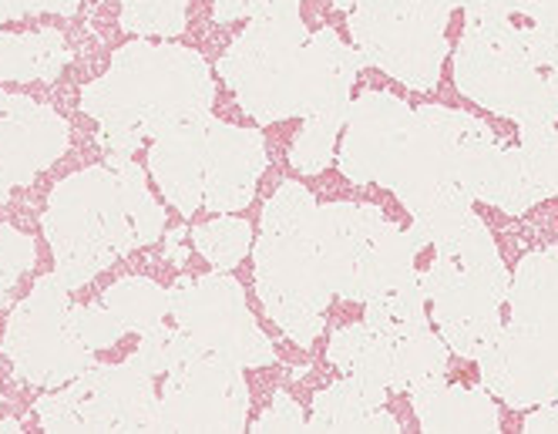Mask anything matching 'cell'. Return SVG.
I'll return each instance as SVG.
<instances>
[{"label": "cell", "instance_id": "obj_1", "mask_svg": "<svg viewBox=\"0 0 558 434\" xmlns=\"http://www.w3.org/2000/svg\"><path fill=\"white\" fill-rule=\"evenodd\" d=\"M364 68V55L333 27L310 31L300 4L253 14L250 27L219 58V74L256 125L347 114Z\"/></svg>", "mask_w": 558, "mask_h": 434}, {"label": "cell", "instance_id": "obj_12", "mask_svg": "<svg viewBox=\"0 0 558 434\" xmlns=\"http://www.w3.org/2000/svg\"><path fill=\"white\" fill-rule=\"evenodd\" d=\"M306 431L324 434V431H384V434H401V421L387 411V390L377 384H367L361 377L343 374L330 387L316 390Z\"/></svg>", "mask_w": 558, "mask_h": 434}, {"label": "cell", "instance_id": "obj_17", "mask_svg": "<svg viewBox=\"0 0 558 434\" xmlns=\"http://www.w3.org/2000/svg\"><path fill=\"white\" fill-rule=\"evenodd\" d=\"M253 431L256 434H269V431H290V434H300L306 431V411L303 405L293 398L287 387H279L272 394V405L253 421Z\"/></svg>", "mask_w": 558, "mask_h": 434}, {"label": "cell", "instance_id": "obj_4", "mask_svg": "<svg viewBox=\"0 0 558 434\" xmlns=\"http://www.w3.org/2000/svg\"><path fill=\"white\" fill-rule=\"evenodd\" d=\"M511 317L477 353L482 387L514 411L558 401V250L518 260L508 287Z\"/></svg>", "mask_w": 558, "mask_h": 434}, {"label": "cell", "instance_id": "obj_6", "mask_svg": "<svg viewBox=\"0 0 558 434\" xmlns=\"http://www.w3.org/2000/svg\"><path fill=\"white\" fill-rule=\"evenodd\" d=\"M266 138L259 129H235L203 114L151 152V169L169 200L189 216L195 209L239 213L253 203L266 172Z\"/></svg>", "mask_w": 558, "mask_h": 434}, {"label": "cell", "instance_id": "obj_16", "mask_svg": "<svg viewBox=\"0 0 558 434\" xmlns=\"http://www.w3.org/2000/svg\"><path fill=\"white\" fill-rule=\"evenodd\" d=\"M464 11L468 21L522 14L532 24H558V0H464Z\"/></svg>", "mask_w": 558, "mask_h": 434}, {"label": "cell", "instance_id": "obj_10", "mask_svg": "<svg viewBox=\"0 0 558 434\" xmlns=\"http://www.w3.org/2000/svg\"><path fill=\"white\" fill-rule=\"evenodd\" d=\"M182 371L175 377V411L166 414L169 427L192 431H246L250 387L243 367L209 353L198 343L175 340Z\"/></svg>", "mask_w": 558, "mask_h": 434}, {"label": "cell", "instance_id": "obj_3", "mask_svg": "<svg viewBox=\"0 0 558 434\" xmlns=\"http://www.w3.org/2000/svg\"><path fill=\"white\" fill-rule=\"evenodd\" d=\"M316 206L320 203L306 185L279 182L259 213L253 240L259 306L300 350H310L324 334L327 306L333 303L316 240Z\"/></svg>", "mask_w": 558, "mask_h": 434}, {"label": "cell", "instance_id": "obj_11", "mask_svg": "<svg viewBox=\"0 0 558 434\" xmlns=\"http://www.w3.org/2000/svg\"><path fill=\"white\" fill-rule=\"evenodd\" d=\"M411 408L417 418V427L434 431H474L492 434L501 427V414L495 405V394L485 387L468 384H448L445 371L417 381L411 390Z\"/></svg>", "mask_w": 558, "mask_h": 434}, {"label": "cell", "instance_id": "obj_7", "mask_svg": "<svg viewBox=\"0 0 558 434\" xmlns=\"http://www.w3.org/2000/svg\"><path fill=\"white\" fill-rule=\"evenodd\" d=\"M458 92L514 125L558 122V77L529 55L522 27L511 17L468 21L454 51Z\"/></svg>", "mask_w": 558, "mask_h": 434}, {"label": "cell", "instance_id": "obj_9", "mask_svg": "<svg viewBox=\"0 0 558 434\" xmlns=\"http://www.w3.org/2000/svg\"><path fill=\"white\" fill-rule=\"evenodd\" d=\"M175 313L192 343L239 367H269L279 361L272 340L253 317L243 284L232 273L216 269L203 280H182L175 290Z\"/></svg>", "mask_w": 558, "mask_h": 434}, {"label": "cell", "instance_id": "obj_21", "mask_svg": "<svg viewBox=\"0 0 558 434\" xmlns=\"http://www.w3.org/2000/svg\"><path fill=\"white\" fill-rule=\"evenodd\" d=\"M522 431H529V434L555 431V434H558V405H555V401L538 405V411H532V414L522 421Z\"/></svg>", "mask_w": 558, "mask_h": 434}, {"label": "cell", "instance_id": "obj_5", "mask_svg": "<svg viewBox=\"0 0 558 434\" xmlns=\"http://www.w3.org/2000/svg\"><path fill=\"white\" fill-rule=\"evenodd\" d=\"M434 263L421 273V290L430 303V324L448 350L474 361L501 327L511 273L505 269L495 236L474 209L454 232L434 243Z\"/></svg>", "mask_w": 558, "mask_h": 434}, {"label": "cell", "instance_id": "obj_8", "mask_svg": "<svg viewBox=\"0 0 558 434\" xmlns=\"http://www.w3.org/2000/svg\"><path fill=\"white\" fill-rule=\"evenodd\" d=\"M364 61L414 92H434L451 55L448 21L464 0H333Z\"/></svg>", "mask_w": 558, "mask_h": 434}, {"label": "cell", "instance_id": "obj_13", "mask_svg": "<svg viewBox=\"0 0 558 434\" xmlns=\"http://www.w3.org/2000/svg\"><path fill=\"white\" fill-rule=\"evenodd\" d=\"M347 125V114H313L303 118V129L290 145V166L300 176H320L333 166V145Z\"/></svg>", "mask_w": 558, "mask_h": 434}, {"label": "cell", "instance_id": "obj_19", "mask_svg": "<svg viewBox=\"0 0 558 434\" xmlns=\"http://www.w3.org/2000/svg\"><path fill=\"white\" fill-rule=\"evenodd\" d=\"M522 34H525L532 61L558 77V24H532V27H522Z\"/></svg>", "mask_w": 558, "mask_h": 434}, {"label": "cell", "instance_id": "obj_18", "mask_svg": "<svg viewBox=\"0 0 558 434\" xmlns=\"http://www.w3.org/2000/svg\"><path fill=\"white\" fill-rule=\"evenodd\" d=\"M129 31H158V34H179L185 24V0H148L132 21Z\"/></svg>", "mask_w": 558, "mask_h": 434}, {"label": "cell", "instance_id": "obj_14", "mask_svg": "<svg viewBox=\"0 0 558 434\" xmlns=\"http://www.w3.org/2000/svg\"><path fill=\"white\" fill-rule=\"evenodd\" d=\"M195 240V250L209 260L213 269L219 273H229L243 263L250 253H253V226L246 219H235V216H219L206 226H198L192 232Z\"/></svg>", "mask_w": 558, "mask_h": 434}, {"label": "cell", "instance_id": "obj_2", "mask_svg": "<svg viewBox=\"0 0 558 434\" xmlns=\"http://www.w3.org/2000/svg\"><path fill=\"white\" fill-rule=\"evenodd\" d=\"M488 129L477 114L448 105L411 108L390 92L367 88L350 101L333 166L353 185L390 189L414 216L434 192L458 182L461 152Z\"/></svg>", "mask_w": 558, "mask_h": 434}, {"label": "cell", "instance_id": "obj_20", "mask_svg": "<svg viewBox=\"0 0 558 434\" xmlns=\"http://www.w3.org/2000/svg\"><path fill=\"white\" fill-rule=\"evenodd\" d=\"M283 4H303V0H216L213 4V17L219 24H232L239 17H253L259 11H269V8H283Z\"/></svg>", "mask_w": 558, "mask_h": 434}, {"label": "cell", "instance_id": "obj_15", "mask_svg": "<svg viewBox=\"0 0 558 434\" xmlns=\"http://www.w3.org/2000/svg\"><path fill=\"white\" fill-rule=\"evenodd\" d=\"M522 148L532 179L545 195H558V129L555 125H525Z\"/></svg>", "mask_w": 558, "mask_h": 434}]
</instances>
